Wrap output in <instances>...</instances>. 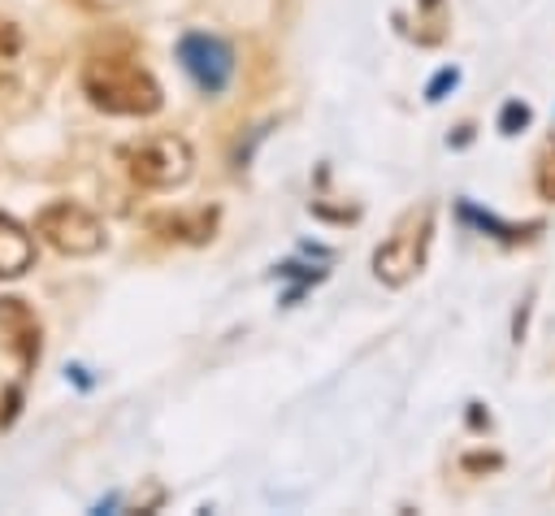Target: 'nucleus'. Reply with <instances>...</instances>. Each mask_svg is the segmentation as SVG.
Returning a JSON list of instances; mask_svg holds the SVG:
<instances>
[{
	"instance_id": "1",
	"label": "nucleus",
	"mask_w": 555,
	"mask_h": 516,
	"mask_svg": "<svg viewBox=\"0 0 555 516\" xmlns=\"http://www.w3.org/2000/svg\"><path fill=\"white\" fill-rule=\"evenodd\" d=\"M82 95L100 113L117 117H152L160 108V82L130 56L100 52L82 65Z\"/></svg>"
},
{
	"instance_id": "2",
	"label": "nucleus",
	"mask_w": 555,
	"mask_h": 516,
	"mask_svg": "<svg viewBox=\"0 0 555 516\" xmlns=\"http://www.w3.org/2000/svg\"><path fill=\"white\" fill-rule=\"evenodd\" d=\"M121 165H126V173L139 186H147V191H173V186H182L191 178L195 152H191V143L182 134L160 130V134H143V139L126 143L121 147Z\"/></svg>"
},
{
	"instance_id": "3",
	"label": "nucleus",
	"mask_w": 555,
	"mask_h": 516,
	"mask_svg": "<svg viewBox=\"0 0 555 516\" xmlns=\"http://www.w3.org/2000/svg\"><path fill=\"white\" fill-rule=\"evenodd\" d=\"M429 238H434V208H429V204L408 208V212L395 221V230L386 234V243L373 251V273H377V282H386V286L412 282V278L425 269Z\"/></svg>"
},
{
	"instance_id": "4",
	"label": "nucleus",
	"mask_w": 555,
	"mask_h": 516,
	"mask_svg": "<svg viewBox=\"0 0 555 516\" xmlns=\"http://www.w3.org/2000/svg\"><path fill=\"white\" fill-rule=\"evenodd\" d=\"M35 234L48 247H56L61 256H95V251H104V221L91 208L74 204V199L48 204L35 217Z\"/></svg>"
},
{
	"instance_id": "5",
	"label": "nucleus",
	"mask_w": 555,
	"mask_h": 516,
	"mask_svg": "<svg viewBox=\"0 0 555 516\" xmlns=\"http://www.w3.org/2000/svg\"><path fill=\"white\" fill-rule=\"evenodd\" d=\"M178 61L191 74V82L199 91H208V95L225 91L230 78H234V52H230V43L217 39V35H204V30H191V35L178 39Z\"/></svg>"
},
{
	"instance_id": "6",
	"label": "nucleus",
	"mask_w": 555,
	"mask_h": 516,
	"mask_svg": "<svg viewBox=\"0 0 555 516\" xmlns=\"http://www.w3.org/2000/svg\"><path fill=\"white\" fill-rule=\"evenodd\" d=\"M39 317H35V308L26 304V299H17V295H4L0 299V338L9 343V351L17 356V364L22 369H35V360H39Z\"/></svg>"
},
{
	"instance_id": "7",
	"label": "nucleus",
	"mask_w": 555,
	"mask_h": 516,
	"mask_svg": "<svg viewBox=\"0 0 555 516\" xmlns=\"http://www.w3.org/2000/svg\"><path fill=\"white\" fill-rule=\"evenodd\" d=\"M30 265H35V238H30V230L0 212V282L22 278Z\"/></svg>"
},
{
	"instance_id": "8",
	"label": "nucleus",
	"mask_w": 555,
	"mask_h": 516,
	"mask_svg": "<svg viewBox=\"0 0 555 516\" xmlns=\"http://www.w3.org/2000/svg\"><path fill=\"white\" fill-rule=\"evenodd\" d=\"M212 221H217V212H178V217H152V225H156V230H165L169 238H191V243L212 238Z\"/></svg>"
},
{
	"instance_id": "9",
	"label": "nucleus",
	"mask_w": 555,
	"mask_h": 516,
	"mask_svg": "<svg viewBox=\"0 0 555 516\" xmlns=\"http://www.w3.org/2000/svg\"><path fill=\"white\" fill-rule=\"evenodd\" d=\"M17 52H22V30H17L13 22H4V17H0V74H4V69H13Z\"/></svg>"
},
{
	"instance_id": "10",
	"label": "nucleus",
	"mask_w": 555,
	"mask_h": 516,
	"mask_svg": "<svg viewBox=\"0 0 555 516\" xmlns=\"http://www.w3.org/2000/svg\"><path fill=\"white\" fill-rule=\"evenodd\" d=\"M538 195L555 204V143H546V152L538 156Z\"/></svg>"
},
{
	"instance_id": "11",
	"label": "nucleus",
	"mask_w": 555,
	"mask_h": 516,
	"mask_svg": "<svg viewBox=\"0 0 555 516\" xmlns=\"http://www.w3.org/2000/svg\"><path fill=\"white\" fill-rule=\"evenodd\" d=\"M525 126H529V104L507 100L503 113H499V130H503V134H516V130H525Z\"/></svg>"
},
{
	"instance_id": "12",
	"label": "nucleus",
	"mask_w": 555,
	"mask_h": 516,
	"mask_svg": "<svg viewBox=\"0 0 555 516\" xmlns=\"http://www.w3.org/2000/svg\"><path fill=\"white\" fill-rule=\"evenodd\" d=\"M455 78H460L455 69H442V74H438V78L425 87V100H442V91H447V87H455Z\"/></svg>"
}]
</instances>
